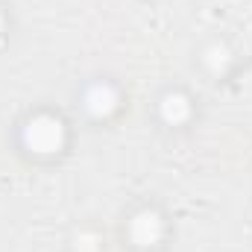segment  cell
Segmentation results:
<instances>
[{
	"label": "cell",
	"mask_w": 252,
	"mask_h": 252,
	"mask_svg": "<svg viewBox=\"0 0 252 252\" xmlns=\"http://www.w3.org/2000/svg\"><path fill=\"white\" fill-rule=\"evenodd\" d=\"M24 141H27V147L35 150V153H56L64 141V129L56 118L41 115V118H32V121L27 124Z\"/></svg>",
	"instance_id": "cell-1"
},
{
	"label": "cell",
	"mask_w": 252,
	"mask_h": 252,
	"mask_svg": "<svg viewBox=\"0 0 252 252\" xmlns=\"http://www.w3.org/2000/svg\"><path fill=\"white\" fill-rule=\"evenodd\" d=\"M129 232H132V241H135V244L153 247V244L161 238V217H158L156 211H141V214L132 220Z\"/></svg>",
	"instance_id": "cell-2"
},
{
	"label": "cell",
	"mask_w": 252,
	"mask_h": 252,
	"mask_svg": "<svg viewBox=\"0 0 252 252\" xmlns=\"http://www.w3.org/2000/svg\"><path fill=\"white\" fill-rule=\"evenodd\" d=\"M85 106H88L91 115L103 118V115H109V112L118 106V94L112 91V85H94V88L85 94Z\"/></svg>",
	"instance_id": "cell-3"
},
{
	"label": "cell",
	"mask_w": 252,
	"mask_h": 252,
	"mask_svg": "<svg viewBox=\"0 0 252 252\" xmlns=\"http://www.w3.org/2000/svg\"><path fill=\"white\" fill-rule=\"evenodd\" d=\"M188 112H190V106L182 94H170V97H164V103H161V115H164L167 124H182V121L188 118Z\"/></svg>",
	"instance_id": "cell-4"
},
{
	"label": "cell",
	"mask_w": 252,
	"mask_h": 252,
	"mask_svg": "<svg viewBox=\"0 0 252 252\" xmlns=\"http://www.w3.org/2000/svg\"><path fill=\"white\" fill-rule=\"evenodd\" d=\"M0 30H3V18H0Z\"/></svg>",
	"instance_id": "cell-5"
}]
</instances>
